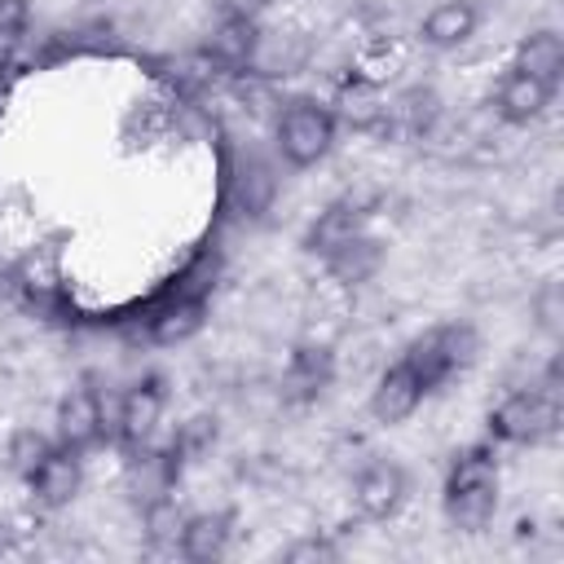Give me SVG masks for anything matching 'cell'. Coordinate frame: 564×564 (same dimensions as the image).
<instances>
[{
	"label": "cell",
	"mask_w": 564,
	"mask_h": 564,
	"mask_svg": "<svg viewBox=\"0 0 564 564\" xmlns=\"http://www.w3.org/2000/svg\"><path fill=\"white\" fill-rule=\"evenodd\" d=\"M445 520L458 533H485L498 516V454L489 441H476L454 454L441 489Z\"/></svg>",
	"instance_id": "obj_1"
},
{
	"label": "cell",
	"mask_w": 564,
	"mask_h": 564,
	"mask_svg": "<svg viewBox=\"0 0 564 564\" xmlns=\"http://www.w3.org/2000/svg\"><path fill=\"white\" fill-rule=\"evenodd\" d=\"M485 427H489L494 445H542V441H551L555 427H560V366L551 361L546 379L507 392L489 410Z\"/></svg>",
	"instance_id": "obj_2"
},
{
	"label": "cell",
	"mask_w": 564,
	"mask_h": 564,
	"mask_svg": "<svg viewBox=\"0 0 564 564\" xmlns=\"http://www.w3.org/2000/svg\"><path fill=\"white\" fill-rule=\"evenodd\" d=\"M335 137H339V123L330 106L317 97H291L273 119V150L295 172L317 167L335 150Z\"/></svg>",
	"instance_id": "obj_3"
},
{
	"label": "cell",
	"mask_w": 564,
	"mask_h": 564,
	"mask_svg": "<svg viewBox=\"0 0 564 564\" xmlns=\"http://www.w3.org/2000/svg\"><path fill=\"white\" fill-rule=\"evenodd\" d=\"M401 357L423 379V388L432 397L441 383H449L458 370L471 366V357H476V330L467 322H441V326L423 330L419 339H410V348Z\"/></svg>",
	"instance_id": "obj_4"
},
{
	"label": "cell",
	"mask_w": 564,
	"mask_h": 564,
	"mask_svg": "<svg viewBox=\"0 0 564 564\" xmlns=\"http://www.w3.org/2000/svg\"><path fill=\"white\" fill-rule=\"evenodd\" d=\"M106 432H110V414H106L97 388L75 383V388H66L57 397V410H53V441L57 445L88 454L93 445H101Z\"/></svg>",
	"instance_id": "obj_5"
},
{
	"label": "cell",
	"mask_w": 564,
	"mask_h": 564,
	"mask_svg": "<svg viewBox=\"0 0 564 564\" xmlns=\"http://www.w3.org/2000/svg\"><path fill=\"white\" fill-rule=\"evenodd\" d=\"M22 480H26L35 507L62 511V507H70V502L84 494V454L53 441V445L40 454V463H35Z\"/></svg>",
	"instance_id": "obj_6"
},
{
	"label": "cell",
	"mask_w": 564,
	"mask_h": 564,
	"mask_svg": "<svg viewBox=\"0 0 564 564\" xmlns=\"http://www.w3.org/2000/svg\"><path fill=\"white\" fill-rule=\"evenodd\" d=\"M163 405H167V397H163V388H159L154 379L132 383V388L119 397L115 414H110V436H115V445L128 449V454L141 449V445H150L154 432H159V423H163Z\"/></svg>",
	"instance_id": "obj_7"
},
{
	"label": "cell",
	"mask_w": 564,
	"mask_h": 564,
	"mask_svg": "<svg viewBox=\"0 0 564 564\" xmlns=\"http://www.w3.org/2000/svg\"><path fill=\"white\" fill-rule=\"evenodd\" d=\"M405 498H410V476H405V467L392 463V458L366 463V467L357 471V480H352V507H357L361 520L383 524V520H392V516L405 507Z\"/></svg>",
	"instance_id": "obj_8"
},
{
	"label": "cell",
	"mask_w": 564,
	"mask_h": 564,
	"mask_svg": "<svg viewBox=\"0 0 564 564\" xmlns=\"http://www.w3.org/2000/svg\"><path fill=\"white\" fill-rule=\"evenodd\" d=\"M423 401H427L423 379L405 366V357H397V361L375 379V388H370V419L383 423V427H397V423L414 419Z\"/></svg>",
	"instance_id": "obj_9"
},
{
	"label": "cell",
	"mask_w": 564,
	"mask_h": 564,
	"mask_svg": "<svg viewBox=\"0 0 564 564\" xmlns=\"http://www.w3.org/2000/svg\"><path fill=\"white\" fill-rule=\"evenodd\" d=\"M551 101H555V88L551 84H542V79H533V75H524V70H502V79L494 84V115L502 119V123H511V128H529V123H538L546 110H551Z\"/></svg>",
	"instance_id": "obj_10"
},
{
	"label": "cell",
	"mask_w": 564,
	"mask_h": 564,
	"mask_svg": "<svg viewBox=\"0 0 564 564\" xmlns=\"http://www.w3.org/2000/svg\"><path fill=\"white\" fill-rule=\"evenodd\" d=\"M326 106H330V115H335L339 128H348V132H379L388 93H383V79H370L366 70H352L335 88V97Z\"/></svg>",
	"instance_id": "obj_11"
},
{
	"label": "cell",
	"mask_w": 564,
	"mask_h": 564,
	"mask_svg": "<svg viewBox=\"0 0 564 564\" xmlns=\"http://www.w3.org/2000/svg\"><path fill=\"white\" fill-rule=\"evenodd\" d=\"M203 326H207V295L172 291V295L145 317V339L159 344V348H176V344H189Z\"/></svg>",
	"instance_id": "obj_12"
},
{
	"label": "cell",
	"mask_w": 564,
	"mask_h": 564,
	"mask_svg": "<svg viewBox=\"0 0 564 564\" xmlns=\"http://www.w3.org/2000/svg\"><path fill=\"white\" fill-rule=\"evenodd\" d=\"M436 123H441V97H436V88L414 84V88H401L397 97H388L383 119H379V132H392L401 141H423V137H432Z\"/></svg>",
	"instance_id": "obj_13"
},
{
	"label": "cell",
	"mask_w": 564,
	"mask_h": 564,
	"mask_svg": "<svg viewBox=\"0 0 564 564\" xmlns=\"http://www.w3.org/2000/svg\"><path fill=\"white\" fill-rule=\"evenodd\" d=\"M273 194H278V176L264 159H238L229 167V181H225V203L234 216L242 220H260L269 207H273Z\"/></svg>",
	"instance_id": "obj_14"
},
{
	"label": "cell",
	"mask_w": 564,
	"mask_h": 564,
	"mask_svg": "<svg viewBox=\"0 0 564 564\" xmlns=\"http://www.w3.org/2000/svg\"><path fill=\"white\" fill-rule=\"evenodd\" d=\"M480 31V9L476 0H436L423 22H419V40L432 48V53H454L463 48L471 35Z\"/></svg>",
	"instance_id": "obj_15"
},
{
	"label": "cell",
	"mask_w": 564,
	"mask_h": 564,
	"mask_svg": "<svg viewBox=\"0 0 564 564\" xmlns=\"http://www.w3.org/2000/svg\"><path fill=\"white\" fill-rule=\"evenodd\" d=\"M357 234H366V207H361L357 198H339V203H326V207L308 220L300 247H304L308 256L326 260L335 247H344V242L357 238Z\"/></svg>",
	"instance_id": "obj_16"
},
{
	"label": "cell",
	"mask_w": 564,
	"mask_h": 564,
	"mask_svg": "<svg viewBox=\"0 0 564 564\" xmlns=\"http://www.w3.org/2000/svg\"><path fill=\"white\" fill-rule=\"evenodd\" d=\"M229 542H234V516L229 511H189L181 524L176 555L189 564H212V560L229 555Z\"/></svg>",
	"instance_id": "obj_17"
},
{
	"label": "cell",
	"mask_w": 564,
	"mask_h": 564,
	"mask_svg": "<svg viewBox=\"0 0 564 564\" xmlns=\"http://www.w3.org/2000/svg\"><path fill=\"white\" fill-rule=\"evenodd\" d=\"M322 269H326V278H330V282H339V286L357 291V286H366V282H375V278H379V269H383V242L366 229V234L348 238L344 247H335V251L322 260Z\"/></svg>",
	"instance_id": "obj_18"
},
{
	"label": "cell",
	"mask_w": 564,
	"mask_h": 564,
	"mask_svg": "<svg viewBox=\"0 0 564 564\" xmlns=\"http://www.w3.org/2000/svg\"><path fill=\"white\" fill-rule=\"evenodd\" d=\"M176 476H181L176 449H150V445H141V449H132V458H128V494H132L141 507L154 502V498L176 494Z\"/></svg>",
	"instance_id": "obj_19"
},
{
	"label": "cell",
	"mask_w": 564,
	"mask_h": 564,
	"mask_svg": "<svg viewBox=\"0 0 564 564\" xmlns=\"http://www.w3.org/2000/svg\"><path fill=\"white\" fill-rule=\"evenodd\" d=\"M511 70H524V75L560 88V79H564V35L555 26H533L529 35L516 40Z\"/></svg>",
	"instance_id": "obj_20"
},
{
	"label": "cell",
	"mask_w": 564,
	"mask_h": 564,
	"mask_svg": "<svg viewBox=\"0 0 564 564\" xmlns=\"http://www.w3.org/2000/svg\"><path fill=\"white\" fill-rule=\"evenodd\" d=\"M256 40H260V22L220 13V22H216L212 35H207V57H212L216 66L247 70V66H251V53H256Z\"/></svg>",
	"instance_id": "obj_21"
},
{
	"label": "cell",
	"mask_w": 564,
	"mask_h": 564,
	"mask_svg": "<svg viewBox=\"0 0 564 564\" xmlns=\"http://www.w3.org/2000/svg\"><path fill=\"white\" fill-rule=\"evenodd\" d=\"M304 57H308V44H304L300 35H291V31H260L247 70L269 75V79H278V75L286 79V75H295V70L304 66Z\"/></svg>",
	"instance_id": "obj_22"
},
{
	"label": "cell",
	"mask_w": 564,
	"mask_h": 564,
	"mask_svg": "<svg viewBox=\"0 0 564 564\" xmlns=\"http://www.w3.org/2000/svg\"><path fill=\"white\" fill-rule=\"evenodd\" d=\"M335 375V352L326 344H300L286 361V388L295 397H317Z\"/></svg>",
	"instance_id": "obj_23"
},
{
	"label": "cell",
	"mask_w": 564,
	"mask_h": 564,
	"mask_svg": "<svg viewBox=\"0 0 564 564\" xmlns=\"http://www.w3.org/2000/svg\"><path fill=\"white\" fill-rule=\"evenodd\" d=\"M181 524H185V511L176 507L172 494L141 507V538H145V546H154V551H176Z\"/></svg>",
	"instance_id": "obj_24"
},
{
	"label": "cell",
	"mask_w": 564,
	"mask_h": 564,
	"mask_svg": "<svg viewBox=\"0 0 564 564\" xmlns=\"http://www.w3.org/2000/svg\"><path fill=\"white\" fill-rule=\"evenodd\" d=\"M48 445H53L48 436H40V432L22 427V432H13V436H9V449H4V458H9V467H13L18 476H26V471L40 463V454H44Z\"/></svg>",
	"instance_id": "obj_25"
},
{
	"label": "cell",
	"mask_w": 564,
	"mask_h": 564,
	"mask_svg": "<svg viewBox=\"0 0 564 564\" xmlns=\"http://www.w3.org/2000/svg\"><path fill=\"white\" fill-rule=\"evenodd\" d=\"M282 560L286 564H330V560H339V546L326 533H304L291 546H282Z\"/></svg>",
	"instance_id": "obj_26"
},
{
	"label": "cell",
	"mask_w": 564,
	"mask_h": 564,
	"mask_svg": "<svg viewBox=\"0 0 564 564\" xmlns=\"http://www.w3.org/2000/svg\"><path fill=\"white\" fill-rule=\"evenodd\" d=\"M212 441H216V419L198 414V419H189V423L176 432L172 449H176V458H198V454L212 449Z\"/></svg>",
	"instance_id": "obj_27"
},
{
	"label": "cell",
	"mask_w": 564,
	"mask_h": 564,
	"mask_svg": "<svg viewBox=\"0 0 564 564\" xmlns=\"http://www.w3.org/2000/svg\"><path fill=\"white\" fill-rule=\"evenodd\" d=\"M31 0H0V44H18L31 31Z\"/></svg>",
	"instance_id": "obj_28"
},
{
	"label": "cell",
	"mask_w": 564,
	"mask_h": 564,
	"mask_svg": "<svg viewBox=\"0 0 564 564\" xmlns=\"http://www.w3.org/2000/svg\"><path fill=\"white\" fill-rule=\"evenodd\" d=\"M533 313H538V326L542 330H560V317H564V291H560V282H546L538 295H533Z\"/></svg>",
	"instance_id": "obj_29"
},
{
	"label": "cell",
	"mask_w": 564,
	"mask_h": 564,
	"mask_svg": "<svg viewBox=\"0 0 564 564\" xmlns=\"http://www.w3.org/2000/svg\"><path fill=\"white\" fill-rule=\"evenodd\" d=\"M273 0H220V9L229 13V18H251V22H260V13L269 9Z\"/></svg>",
	"instance_id": "obj_30"
}]
</instances>
